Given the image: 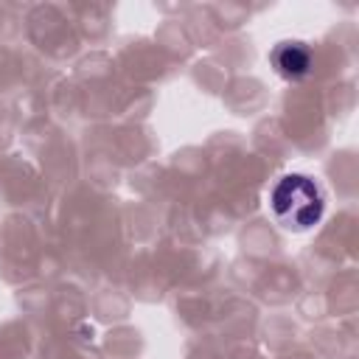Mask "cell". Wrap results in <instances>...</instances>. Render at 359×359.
I'll return each instance as SVG.
<instances>
[{"label":"cell","instance_id":"1","mask_svg":"<svg viewBox=\"0 0 359 359\" xmlns=\"http://www.w3.org/2000/svg\"><path fill=\"white\" fill-rule=\"evenodd\" d=\"M269 208L275 213V219L283 227H294V230H306L311 224L320 222L323 216V191L303 174H289L283 180H278V185L269 194Z\"/></svg>","mask_w":359,"mask_h":359},{"label":"cell","instance_id":"2","mask_svg":"<svg viewBox=\"0 0 359 359\" xmlns=\"http://www.w3.org/2000/svg\"><path fill=\"white\" fill-rule=\"evenodd\" d=\"M272 62L280 76L286 79H303L311 70V50L303 42H280L272 50Z\"/></svg>","mask_w":359,"mask_h":359}]
</instances>
